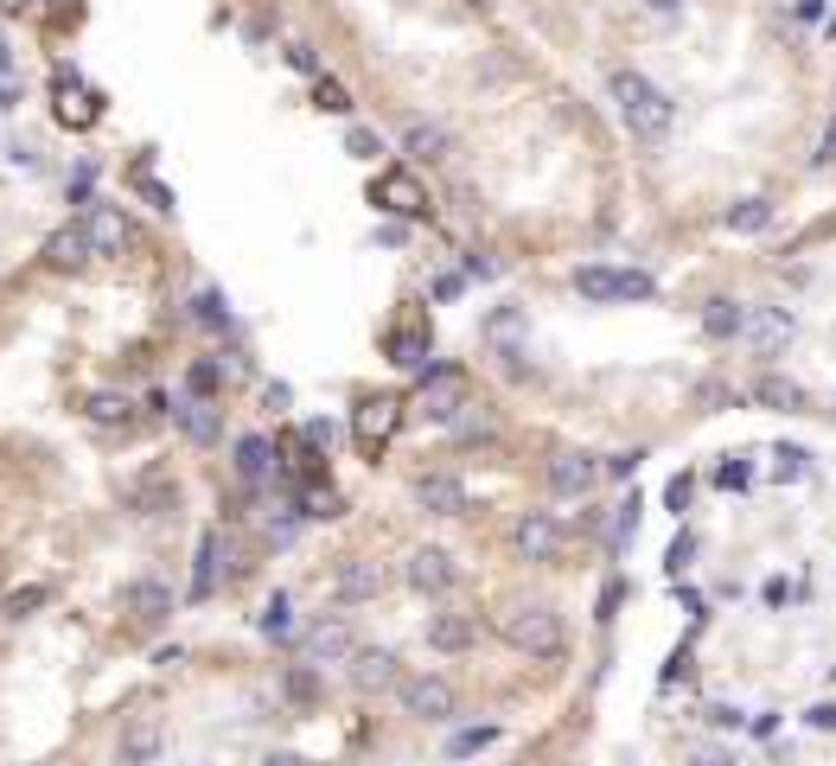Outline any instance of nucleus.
<instances>
[{
  "mask_svg": "<svg viewBox=\"0 0 836 766\" xmlns=\"http://www.w3.org/2000/svg\"><path fill=\"white\" fill-rule=\"evenodd\" d=\"M415 505L434 511V517H466V485L454 473H422L415 480Z\"/></svg>",
  "mask_w": 836,
  "mask_h": 766,
  "instance_id": "nucleus-15",
  "label": "nucleus"
},
{
  "mask_svg": "<svg viewBox=\"0 0 836 766\" xmlns=\"http://www.w3.org/2000/svg\"><path fill=\"white\" fill-rule=\"evenodd\" d=\"M83 230H90V243H97V255H134V224H128L115 204H83Z\"/></svg>",
  "mask_w": 836,
  "mask_h": 766,
  "instance_id": "nucleus-9",
  "label": "nucleus"
},
{
  "mask_svg": "<svg viewBox=\"0 0 836 766\" xmlns=\"http://www.w3.org/2000/svg\"><path fill=\"white\" fill-rule=\"evenodd\" d=\"M709 722L715 728H741V709L735 703H709Z\"/></svg>",
  "mask_w": 836,
  "mask_h": 766,
  "instance_id": "nucleus-47",
  "label": "nucleus"
},
{
  "mask_svg": "<svg viewBox=\"0 0 836 766\" xmlns=\"http://www.w3.org/2000/svg\"><path fill=\"white\" fill-rule=\"evenodd\" d=\"M192 320H199V326H211V332H224V326H230L224 294H218V288H204V294H192Z\"/></svg>",
  "mask_w": 836,
  "mask_h": 766,
  "instance_id": "nucleus-30",
  "label": "nucleus"
},
{
  "mask_svg": "<svg viewBox=\"0 0 836 766\" xmlns=\"http://www.w3.org/2000/svg\"><path fill=\"white\" fill-rule=\"evenodd\" d=\"M689 498H696V480H689V473H677V480L664 485V505L677 511V517H684V511H689Z\"/></svg>",
  "mask_w": 836,
  "mask_h": 766,
  "instance_id": "nucleus-41",
  "label": "nucleus"
},
{
  "mask_svg": "<svg viewBox=\"0 0 836 766\" xmlns=\"http://www.w3.org/2000/svg\"><path fill=\"white\" fill-rule=\"evenodd\" d=\"M288 696H294V703H320V677L294 664V671H288Z\"/></svg>",
  "mask_w": 836,
  "mask_h": 766,
  "instance_id": "nucleus-39",
  "label": "nucleus"
},
{
  "mask_svg": "<svg viewBox=\"0 0 836 766\" xmlns=\"http://www.w3.org/2000/svg\"><path fill=\"white\" fill-rule=\"evenodd\" d=\"M46 601H51V582H26V587H13V594L0 601V613H7V619H32Z\"/></svg>",
  "mask_w": 836,
  "mask_h": 766,
  "instance_id": "nucleus-28",
  "label": "nucleus"
},
{
  "mask_svg": "<svg viewBox=\"0 0 836 766\" xmlns=\"http://www.w3.org/2000/svg\"><path fill=\"white\" fill-rule=\"evenodd\" d=\"M371 204H377V211H390V218H429V192H422V179L403 173V167L371 179Z\"/></svg>",
  "mask_w": 836,
  "mask_h": 766,
  "instance_id": "nucleus-6",
  "label": "nucleus"
},
{
  "mask_svg": "<svg viewBox=\"0 0 836 766\" xmlns=\"http://www.w3.org/2000/svg\"><path fill=\"white\" fill-rule=\"evenodd\" d=\"M607 97H613V109H620V122H626L633 141H664L671 122H677V102L664 97L645 71H613L607 77Z\"/></svg>",
  "mask_w": 836,
  "mask_h": 766,
  "instance_id": "nucleus-1",
  "label": "nucleus"
},
{
  "mask_svg": "<svg viewBox=\"0 0 836 766\" xmlns=\"http://www.w3.org/2000/svg\"><path fill=\"white\" fill-rule=\"evenodd\" d=\"M498 633L531 652V658H562V613L543 607V601H524V607H505L498 613Z\"/></svg>",
  "mask_w": 836,
  "mask_h": 766,
  "instance_id": "nucleus-2",
  "label": "nucleus"
},
{
  "mask_svg": "<svg viewBox=\"0 0 836 766\" xmlns=\"http://www.w3.org/2000/svg\"><path fill=\"white\" fill-rule=\"evenodd\" d=\"M0 71H7V46H0Z\"/></svg>",
  "mask_w": 836,
  "mask_h": 766,
  "instance_id": "nucleus-55",
  "label": "nucleus"
},
{
  "mask_svg": "<svg viewBox=\"0 0 836 766\" xmlns=\"http://www.w3.org/2000/svg\"><path fill=\"white\" fill-rule=\"evenodd\" d=\"M0 7H13V13H20V7H32V0H0Z\"/></svg>",
  "mask_w": 836,
  "mask_h": 766,
  "instance_id": "nucleus-54",
  "label": "nucleus"
},
{
  "mask_svg": "<svg viewBox=\"0 0 836 766\" xmlns=\"http://www.w3.org/2000/svg\"><path fill=\"white\" fill-rule=\"evenodd\" d=\"M703 332H709L715 345H735L741 332H747V306L728 301V294H715V301H703Z\"/></svg>",
  "mask_w": 836,
  "mask_h": 766,
  "instance_id": "nucleus-18",
  "label": "nucleus"
},
{
  "mask_svg": "<svg viewBox=\"0 0 836 766\" xmlns=\"http://www.w3.org/2000/svg\"><path fill=\"white\" fill-rule=\"evenodd\" d=\"M134 192H141V199H148L153 211H160V218H173V192H167V185H160V179L148 173V167H134Z\"/></svg>",
  "mask_w": 836,
  "mask_h": 766,
  "instance_id": "nucleus-33",
  "label": "nucleus"
},
{
  "mask_svg": "<svg viewBox=\"0 0 836 766\" xmlns=\"http://www.w3.org/2000/svg\"><path fill=\"white\" fill-rule=\"evenodd\" d=\"M773 460H779V466H773V473H779V480H805V447H786V441H779V447H773Z\"/></svg>",
  "mask_w": 836,
  "mask_h": 766,
  "instance_id": "nucleus-37",
  "label": "nucleus"
},
{
  "mask_svg": "<svg viewBox=\"0 0 836 766\" xmlns=\"http://www.w3.org/2000/svg\"><path fill=\"white\" fill-rule=\"evenodd\" d=\"M306 441H313V447H332L339 434H332V422H306Z\"/></svg>",
  "mask_w": 836,
  "mask_h": 766,
  "instance_id": "nucleus-51",
  "label": "nucleus"
},
{
  "mask_svg": "<svg viewBox=\"0 0 836 766\" xmlns=\"http://www.w3.org/2000/svg\"><path fill=\"white\" fill-rule=\"evenodd\" d=\"M90 115H97V97H90V90H83V83L64 71V102H58V122H64V128H83Z\"/></svg>",
  "mask_w": 836,
  "mask_h": 766,
  "instance_id": "nucleus-26",
  "label": "nucleus"
},
{
  "mask_svg": "<svg viewBox=\"0 0 836 766\" xmlns=\"http://www.w3.org/2000/svg\"><path fill=\"white\" fill-rule=\"evenodd\" d=\"M594 480H601V460L594 454H556L550 460V492H556V498H587Z\"/></svg>",
  "mask_w": 836,
  "mask_h": 766,
  "instance_id": "nucleus-14",
  "label": "nucleus"
},
{
  "mask_svg": "<svg viewBox=\"0 0 836 766\" xmlns=\"http://www.w3.org/2000/svg\"><path fill=\"white\" fill-rule=\"evenodd\" d=\"M352 684L371 696V689H396L403 684V658L390 645H357L352 652Z\"/></svg>",
  "mask_w": 836,
  "mask_h": 766,
  "instance_id": "nucleus-12",
  "label": "nucleus"
},
{
  "mask_svg": "<svg viewBox=\"0 0 836 766\" xmlns=\"http://www.w3.org/2000/svg\"><path fill=\"white\" fill-rule=\"evenodd\" d=\"M301 652L313 664H339V658H352L357 645H352V626H345V613H326V619H313L301 633Z\"/></svg>",
  "mask_w": 836,
  "mask_h": 766,
  "instance_id": "nucleus-11",
  "label": "nucleus"
},
{
  "mask_svg": "<svg viewBox=\"0 0 836 766\" xmlns=\"http://www.w3.org/2000/svg\"><path fill=\"white\" fill-rule=\"evenodd\" d=\"M805 728H817V735H836V703H812V709H805Z\"/></svg>",
  "mask_w": 836,
  "mask_h": 766,
  "instance_id": "nucleus-45",
  "label": "nucleus"
},
{
  "mask_svg": "<svg viewBox=\"0 0 836 766\" xmlns=\"http://www.w3.org/2000/svg\"><path fill=\"white\" fill-rule=\"evenodd\" d=\"M90 255H97V243H90L83 218H77V224H64V230H51V236H46V262H51V269H83Z\"/></svg>",
  "mask_w": 836,
  "mask_h": 766,
  "instance_id": "nucleus-17",
  "label": "nucleus"
},
{
  "mask_svg": "<svg viewBox=\"0 0 836 766\" xmlns=\"http://www.w3.org/2000/svg\"><path fill=\"white\" fill-rule=\"evenodd\" d=\"M396 703H403V715H415V722H454V684L447 677H403L396 684Z\"/></svg>",
  "mask_w": 836,
  "mask_h": 766,
  "instance_id": "nucleus-4",
  "label": "nucleus"
},
{
  "mask_svg": "<svg viewBox=\"0 0 836 766\" xmlns=\"http://www.w3.org/2000/svg\"><path fill=\"white\" fill-rule=\"evenodd\" d=\"M715 485H722V492H747V485H754V466H747L741 454H728L722 466H715Z\"/></svg>",
  "mask_w": 836,
  "mask_h": 766,
  "instance_id": "nucleus-34",
  "label": "nucleus"
},
{
  "mask_svg": "<svg viewBox=\"0 0 836 766\" xmlns=\"http://www.w3.org/2000/svg\"><path fill=\"white\" fill-rule=\"evenodd\" d=\"M511 543H517L524 562H556L562 556V524L550 517V511H524L517 531H511Z\"/></svg>",
  "mask_w": 836,
  "mask_h": 766,
  "instance_id": "nucleus-10",
  "label": "nucleus"
},
{
  "mask_svg": "<svg viewBox=\"0 0 836 766\" xmlns=\"http://www.w3.org/2000/svg\"><path fill=\"white\" fill-rule=\"evenodd\" d=\"M722 224L735 230V236H761V230L773 224V199H735L722 211Z\"/></svg>",
  "mask_w": 836,
  "mask_h": 766,
  "instance_id": "nucleus-24",
  "label": "nucleus"
},
{
  "mask_svg": "<svg viewBox=\"0 0 836 766\" xmlns=\"http://www.w3.org/2000/svg\"><path fill=\"white\" fill-rule=\"evenodd\" d=\"M575 294L582 301H652L658 281L645 275V269H601V262H587V269H575Z\"/></svg>",
  "mask_w": 836,
  "mask_h": 766,
  "instance_id": "nucleus-3",
  "label": "nucleus"
},
{
  "mask_svg": "<svg viewBox=\"0 0 836 766\" xmlns=\"http://www.w3.org/2000/svg\"><path fill=\"white\" fill-rule=\"evenodd\" d=\"M633 536H638V498H626V505H620V517H613V550H626Z\"/></svg>",
  "mask_w": 836,
  "mask_h": 766,
  "instance_id": "nucleus-38",
  "label": "nucleus"
},
{
  "mask_svg": "<svg viewBox=\"0 0 836 766\" xmlns=\"http://www.w3.org/2000/svg\"><path fill=\"white\" fill-rule=\"evenodd\" d=\"M792 594H798V582H766V601H773V607H786Z\"/></svg>",
  "mask_w": 836,
  "mask_h": 766,
  "instance_id": "nucleus-52",
  "label": "nucleus"
},
{
  "mask_svg": "<svg viewBox=\"0 0 836 766\" xmlns=\"http://www.w3.org/2000/svg\"><path fill=\"white\" fill-rule=\"evenodd\" d=\"M141 505H153V517H167V511H173V485H167V480L141 485Z\"/></svg>",
  "mask_w": 836,
  "mask_h": 766,
  "instance_id": "nucleus-43",
  "label": "nucleus"
},
{
  "mask_svg": "<svg viewBox=\"0 0 836 766\" xmlns=\"http://www.w3.org/2000/svg\"><path fill=\"white\" fill-rule=\"evenodd\" d=\"M817 167H836V115H830V128H824V141H817Z\"/></svg>",
  "mask_w": 836,
  "mask_h": 766,
  "instance_id": "nucleus-49",
  "label": "nucleus"
},
{
  "mask_svg": "<svg viewBox=\"0 0 836 766\" xmlns=\"http://www.w3.org/2000/svg\"><path fill=\"white\" fill-rule=\"evenodd\" d=\"M498 740V728H466V735L447 740V754H480V747H492Z\"/></svg>",
  "mask_w": 836,
  "mask_h": 766,
  "instance_id": "nucleus-42",
  "label": "nucleus"
},
{
  "mask_svg": "<svg viewBox=\"0 0 836 766\" xmlns=\"http://www.w3.org/2000/svg\"><path fill=\"white\" fill-rule=\"evenodd\" d=\"M403 582L415 587V594H447V587L460 582V562L447 556V550H434V543H422V550H409V562H403Z\"/></svg>",
  "mask_w": 836,
  "mask_h": 766,
  "instance_id": "nucleus-8",
  "label": "nucleus"
},
{
  "mask_svg": "<svg viewBox=\"0 0 836 766\" xmlns=\"http://www.w3.org/2000/svg\"><path fill=\"white\" fill-rule=\"evenodd\" d=\"M390 364H403V371H429V326H409L390 339Z\"/></svg>",
  "mask_w": 836,
  "mask_h": 766,
  "instance_id": "nucleus-25",
  "label": "nucleus"
},
{
  "mask_svg": "<svg viewBox=\"0 0 836 766\" xmlns=\"http://www.w3.org/2000/svg\"><path fill=\"white\" fill-rule=\"evenodd\" d=\"M218 582H224V531H204L199 562H192V601H204Z\"/></svg>",
  "mask_w": 836,
  "mask_h": 766,
  "instance_id": "nucleus-21",
  "label": "nucleus"
},
{
  "mask_svg": "<svg viewBox=\"0 0 836 766\" xmlns=\"http://www.w3.org/2000/svg\"><path fill=\"white\" fill-rule=\"evenodd\" d=\"M638 460H645L638 447H633V454H613V460H607V473H613V480H626V473H638Z\"/></svg>",
  "mask_w": 836,
  "mask_h": 766,
  "instance_id": "nucleus-48",
  "label": "nucleus"
},
{
  "mask_svg": "<svg viewBox=\"0 0 836 766\" xmlns=\"http://www.w3.org/2000/svg\"><path fill=\"white\" fill-rule=\"evenodd\" d=\"M185 383H192V396H218V383H224V371H218V357H199V364L185 371Z\"/></svg>",
  "mask_w": 836,
  "mask_h": 766,
  "instance_id": "nucleus-35",
  "label": "nucleus"
},
{
  "mask_svg": "<svg viewBox=\"0 0 836 766\" xmlns=\"http://www.w3.org/2000/svg\"><path fill=\"white\" fill-rule=\"evenodd\" d=\"M83 415H90L97 429H128V422H134V403L115 396V390H90V396H83Z\"/></svg>",
  "mask_w": 836,
  "mask_h": 766,
  "instance_id": "nucleus-23",
  "label": "nucleus"
},
{
  "mask_svg": "<svg viewBox=\"0 0 836 766\" xmlns=\"http://www.w3.org/2000/svg\"><path fill=\"white\" fill-rule=\"evenodd\" d=\"M313 109H326V115H352L357 102H352V90H345L339 77H313Z\"/></svg>",
  "mask_w": 836,
  "mask_h": 766,
  "instance_id": "nucleus-29",
  "label": "nucleus"
},
{
  "mask_svg": "<svg viewBox=\"0 0 836 766\" xmlns=\"http://www.w3.org/2000/svg\"><path fill=\"white\" fill-rule=\"evenodd\" d=\"M332 594H339V607H364V601H377L383 594V568L364 556H345L339 562V575H332Z\"/></svg>",
  "mask_w": 836,
  "mask_h": 766,
  "instance_id": "nucleus-13",
  "label": "nucleus"
},
{
  "mask_svg": "<svg viewBox=\"0 0 836 766\" xmlns=\"http://www.w3.org/2000/svg\"><path fill=\"white\" fill-rule=\"evenodd\" d=\"M345 153H352V160H377L383 141L371 134V128H352V134H345Z\"/></svg>",
  "mask_w": 836,
  "mask_h": 766,
  "instance_id": "nucleus-40",
  "label": "nucleus"
},
{
  "mask_svg": "<svg viewBox=\"0 0 836 766\" xmlns=\"http://www.w3.org/2000/svg\"><path fill=\"white\" fill-rule=\"evenodd\" d=\"M798 332V313L792 306H747V345H754V357H779L786 352V339Z\"/></svg>",
  "mask_w": 836,
  "mask_h": 766,
  "instance_id": "nucleus-7",
  "label": "nucleus"
},
{
  "mask_svg": "<svg viewBox=\"0 0 836 766\" xmlns=\"http://www.w3.org/2000/svg\"><path fill=\"white\" fill-rule=\"evenodd\" d=\"M396 429H403V403H396V396H364V403L352 409V434H357L364 454H383Z\"/></svg>",
  "mask_w": 836,
  "mask_h": 766,
  "instance_id": "nucleus-5",
  "label": "nucleus"
},
{
  "mask_svg": "<svg viewBox=\"0 0 836 766\" xmlns=\"http://www.w3.org/2000/svg\"><path fill=\"white\" fill-rule=\"evenodd\" d=\"M128 619H134V626H160V619H167V613H173V587L160 582V575H148V582H134L128 587Z\"/></svg>",
  "mask_w": 836,
  "mask_h": 766,
  "instance_id": "nucleus-16",
  "label": "nucleus"
},
{
  "mask_svg": "<svg viewBox=\"0 0 836 766\" xmlns=\"http://www.w3.org/2000/svg\"><path fill=\"white\" fill-rule=\"evenodd\" d=\"M236 473H243L250 485L275 480V473H281V466H275V441H269V434H243V441H236Z\"/></svg>",
  "mask_w": 836,
  "mask_h": 766,
  "instance_id": "nucleus-19",
  "label": "nucleus"
},
{
  "mask_svg": "<svg viewBox=\"0 0 836 766\" xmlns=\"http://www.w3.org/2000/svg\"><path fill=\"white\" fill-rule=\"evenodd\" d=\"M281 58H288V71H301V77H320V51L306 46V39H288V46H281Z\"/></svg>",
  "mask_w": 836,
  "mask_h": 766,
  "instance_id": "nucleus-36",
  "label": "nucleus"
},
{
  "mask_svg": "<svg viewBox=\"0 0 836 766\" xmlns=\"http://www.w3.org/2000/svg\"><path fill=\"white\" fill-rule=\"evenodd\" d=\"M696 396H703V403H709V409H715V403H735V390H728V383H715V377L703 383V390H696Z\"/></svg>",
  "mask_w": 836,
  "mask_h": 766,
  "instance_id": "nucleus-50",
  "label": "nucleus"
},
{
  "mask_svg": "<svg viewBox=\"0 0 836 766\" xmlns=\"http://www.w3.org/2000/svg\"><path fill=\"white\" fill-rule=\"evenodd\" d=\"M677 7H684V0H652V13H677Z\"/></svg>",
  "mask_w": 836,
  "mask_h": 766,
  "instance_id": "nucleus-53",
  "label": "nucleus"
},
{
  "mask_svg": "<svg viewBox=\"0 0 836 766\" xmlns=\"http://www.w3.org/2000/svg\"><path fill=\"white\" fill-rule=\"evenodd\" d=\"M689 556H696V536H677V543H671V556H664V562H671V575H684V568H689Z\"/></svg>",
  "mask_w": 836,
  "mask_h": 766,
  "instance_id": "nucleus-46",
  "label": "nucleus"
},
{
  "mask_svg": "<svg viewBox=\"0 0 836 766\" xmlns=\"http://www.w3.org/2000/svg\"><path fill=\"white\" fill-rule=\"evenodd\" d=\"M403 153H409V160H429V167H434V160H447V153H454V134H447L441 122H409V128H403Z\"/></svg>",
  "mask_w": 836,
  "mask_h": 766,
  "instance_id": "nucleus-20",
  "label": "nucleus"
},
{
  "mask_svg": "<svg viewBox=\"0 0 836 766\" xmlns=\"http://www.w3.org/2000/svg\"><path fill=\"white\" fill-rule=\"evenodd\" d=\"M262 633H269V638H288V601H281V594L269 601V613H262Z\"/></svg>",
  "mask_w": 836,
  "mask_h": 766,
  "instance_id": "nucleus-44",
  "label": "nucleus"
},
{
  "mask_svg": "<svg viewBox=\"0 0 836 766\" xmlns=\"http://www.w3.org/2000/svg\"><path fill=\"white\" fill-rule=\"evenodd\" d=\"M830 415H836V403H830Z\"/></svg>",
  "mask_w": 836,
  "mask_h": 766,
  "instance_id": "nucleus-56",
  "label": "nucleus"
},
{
  "mask_svg": "<svg viewBox=\"0 0 836 766\" xmlns=\"http://www.w3.org/2000/svg\"><path fill=\"white\" fill-rule=\"evenodd\" d=\"M473 638H480V626H473L466 613H434L429 619V645L434 652H473Z\"/></svg>",
  "mask_w": 836,
  "mask_h": 766,
  "instance_id": "nucleus-22",
  "label": "nucleus"
},
{
  "mask_svg": "<svg viewBox=\"0 0 836 766\" xmlns=\"http://www.w3.org/2000/svg\"><path fill=\"white\" fill-rule=\"evenodd\" d=\"M179 429L192 434V441H218V409H211V403H192L185 415H179Z\"/></svg>",
  "mask_w": 836,
  "mask_h": 766,
  "instance_id": "nucleus-31",
  "label": "nucleus"
},
{
  "mask_svg": "<svg viewBox=\"0 0 836 766\" xmlns=\"http://www.w3.org/2000/svg\"><path fill=\"white\" fill-rule=\"evenodd\" d=\"M754 396H761L766 409H805V390L792 377H779V371H766V377L754 383Z\"/></svg>",
  "mask_w": 836,
  "mask_h": 766,
  "instance_id": "nucleus-27",
  "label": "nucleus"
},
{
  "mask_svg": "<svg viewBox=\"0 0 836 766\" xmlns=\"http://www.w3.org/2000/svg\"><path fill=\"white\" fill-rule=\"evenodd\" d=\"M153 754H160V735H153L148 722H134L122 735V760H153Z\"/></svg>",
  "mask_w": 836,
  "mask_h": 766,
  "instance_id": "nucleus-32",
  "label": "nucleus"
}]
</instances>
